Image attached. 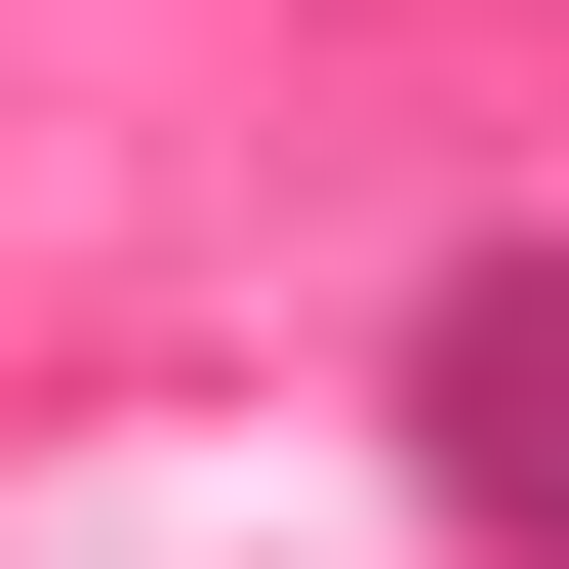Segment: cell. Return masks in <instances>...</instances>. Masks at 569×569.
Masks as SVG:
<instances>
[{
    "label": "cell",
    "instance_id": "cell-1",
    "mask_svg": "<svg viewBox=\"0 0 569 569\" xmlns=\"http://www.w3.org/2000/svg\"><path fill=\"white\" fill-rule=\"evenodd\" d=\"M407 488H448L488 569H569V244H488L448 326H407Z\"/></svg>",
    "mask_w": 569,
    "mask_h": 569
}]
</instances>
